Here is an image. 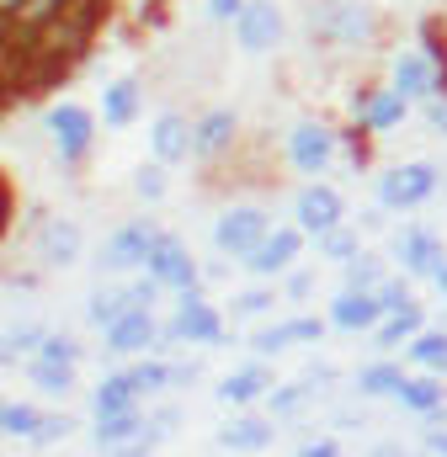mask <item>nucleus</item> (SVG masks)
<instances>
[{
  "label": "nucleus",
  "mask_w": 447,
  "mask_h": 457,
  "mask_svg": "<svg viewBox=\"0 0 447 457\" xmlns=\"http://www.w3.org/2000/svg\"><path fill=\"white\" fill-rule=\"evenodd\" d=\"M102 0H0L5 11V48L21 43V59L32 43H48V59H70V48L91 32Z\"/></svg>",
  "instance_id": "1"
},
{
  "label": "nucleus",
  "mask_w": 447,
  "mask_h": 457,
  "mask_svg": "<svg viewBox=\"0 0 447 457\" xmlns=\"http://www.w3.org/2000/svg\"><path fill=\"white\" fill-rule=\"evenodd\" d=\"M437 192V170L432 165H394V170H384V181H378V203L384 208H416V203H426Z\"/></svg>",
  "instance_id": "2"
},
{
  "label": "nucleus",
  "mask_w": 447,
  "mask_h": 457,
  "mask_svg": "<svg viewBox=\"0 0 447 457\" xmlns=\"http://www.w3.org/2000/svg\"><path fill=\"white\" fill-rule=\"evenodd\" d=\"M149 282H160V287H176V293H192V282H198V266H192V255L181 250V239H171V234H160L155 239V250H149Z\"/></svg>",
  "instance_id": "3"
},
{
  "label": "nucleus",
  "mask_w": 447,
  "mask_h": 457,
  "mask_svg": "<svg viewBox=\"0 0 447 457\" xmlns=\"http://www.w3.org/2000/svg\"><path fill=\"white\" fill-rule=\"evenodd\" d=\"M261 239H266V213L261 208H229L214 224V245L224 255H250Z\"/></svg>",
  "instance_id": "4"
},
{
  "label": "nucleus",
  "mask_w": 447,
  "mask_h": 457,
  "mask_svg": "<svg viewBox=\"0 0 447 457\" xmlns=\"http://www.w3.org/2000/svg\"><path fill=\"white\" fill-rule=\"evenodd\" d=\"M171 336H176V341L214 345V341H224V325H219V314H214L208 303H198L192 293H181V309H176V320H171Z\"/></svg>",
  "instance_id": "5"
},
{
  "label": "nucleus",
  "mask_w": 447,
  "mask_h": 457,
  "mask_svg": "<svg viewBox=\"0 0 447 457\" xmlns=\"http://www.w3.org/2000/svg\"><path fill=\"white\" fill-rule=\"evenodd\" d=\"M234 32H240V43H245L250 54H261V48H272V43H277L283 16H277V5H266V0H250V5L234 16Z\"/></svg>",
  "instance_id": "6"
},
{
  "label": "nucleus",
  "mask_w": 447,
  "mask_h": 457,
  "mask_svg": "<svg viewBox=\"0 0 447 457\" xmlns=\"http://www.w3.org/2000/svg\"><path fill=\"white\" fill-rule=\"evenodd\" d=\"M155 239H160V234H155L149 224L117 228V234H112V245L102 250V266H107V271H122V266H139V261H149Z\"/></svg>",
  "instance_id": "7"
},
{
  "label": "nucleus",
  "mask_w": 447,
  "mask_h": 457,
  "mask_svg": "<svg viewBox=\"0 0 447 457\" xmlns=\"http://www.w3.org/2000/svg\"><path fill=\"white\" fill-rule=\"evenodd\" d=\"M48 133H54V144H59L64 160H80L86 144H91V117L80 112V107H54L48 112Z\"/></svg>",
  "instance_id": "8"
},
{
  "label": "nucleus",
  "mask_w": 447,
  "mask_h": 457,
  "mask_svg": "<svg viewBox=\"0 0 447 457\" xmlns=\"http://www.w3.org/2000/svg\"><path fill=\"white\" fill-rule=\"evenodd\" d=\"M293 255H299V234H293V228H277V234H266V239L245 255V266H250L256 277H272V271H283Z\"/></svg>",
  "instance_id": "9"
},
{
  "label": "nucleus",
  "mask_w": 447,
  "mask_h": 457,
  "mask_svg": "<svg viewBox=\"0 0 447 457\" xmlns=\"http://www.w3.org/2000/svg\"><path fill=\"white\" fill-rule=\"evenodd\" d=\"M299 224L309 228V234H331V228L341 224V197H335L331 187L299 192Z\"/></svg>",
  "instance_id": "10"
},
{
  "label": "nucleus",
  "mask_w": 447,
  "mask_h": 457,
  "mask_svg": "<svg viewBox=\"0 0 447 457\" xmlns=\"http://www.w3.org/2000/svg\"><path fill=\"white\" fill-rule=\"evenodd\" d=\"M288 154H293L299 170H325V160H331V133H325L320 122H304V128H293Z\"/></svg>",
  "instance_id": "11"
},
{
  "label": "nucleus",
  "mask_w": 447,
  "mask_h": 457,
  "mask_svg": "<svg viewBox=\"0 0 447 457\" xmlns=\"http://www.w3.org/2000/svg\"><path fill=\"white\" fill-rule=\"evenodd\" d=\"M155 341V314L149 309H128L122 320L107 325V351H144Z\"/></svg>",
  "instance_id": "12"
},
{
  "label": "nucleus",
  "mask_w": 447,
  "mask_h": 457,
  "mask_svg": "<svg viewBox=\"0 0 447 457\" xmlns=\"http://www.w3.org/2000/svg\"><path fill=\"white\" fill-rule=\"evenodd\" d=\"M378 314H384V303H378V293H341L331 309V325L341 330H367V325H378Z\"/></svg>",
  "instance_id": "13"
},
{
  "label": "nucleus",
  "mask_w": 447,
  "mask_h": 457,
  "mask_svg": "<svg viewBox=\"0 0 447 457\" xmlns=\"http://www.w3.org/2000/svg\"><path fill=\"white\" fill-rule=\"evenodd\" d=\"M394 255H400V266H405V271H437V266H443V255H437V239H432L426 228H410V234H400Z\"/></svg>",
  "instance_id": "14"
},
{
  "label": "nucleus",
  "mask_w": 447,
  "mask_h": 457,
  "mask_svg": "<svg viewBox=\"0 0 447 457\" xmlns=\"http://www.w3.org/2000/svg\"><path fill=\"white\" fill-rule=\"evenodd\" d=\"M149 138H155V154H160L165 165H171V160H181V154H187V149L198 144V133H192V128H187V122H181L176 112H165V117H160Z\"/></svg>",
  "instance_id": "15"
},
{
  "label": "nucleus",
  "mask_w": 447,
  "mask_h": 457,
  "mask_svg": "<svg viewBox=\"0 0 447 457\" xmlns=\"http://www.w3.org/2000/svg\"><path fill=\"white\" fill-rule=\"evenodd\" d=\"M149 303V287H139V293H117V287H102V293H91V320L107 330L112 320H122L128 309H144Z\"/></svg>",
  "instance_id": "16"
},
{
  "label": "nucleus",
  "mask_w": 447,
  "mask_h": 457,
  "mask_svg": "<svg viewBox=\"0 0 447 457\" xmlns=\"http://www.w3.org/2000/svg\"><path fill=\"white\" fill-rule=\"evenodd\" d=\"M133 399H139L133 372H112V378H102V388H97V420H102V415H128Z\"/></svg>",
  "instance_id": "17"
},
{
  "label": "nucleus",
  "mask_w": 447,
  "mask_h": 457,
  "mask_svg": "<svg viewBox=\"0 0 447 457\" xmlns=\"http://www.w3.org/2000/svg\"><path fill=\"white\" fill-rule=\"evenodd\" d=\"M219 442L229 453H261V447H272V426L256 420V415H245V420H229V426H224Z\"/></svg>",
  "instance_id": "18"
},
{
  "label": "nucleus",
  "mask_w": 447,
  "mask_h": 457,
  "mask_svg": "<svg viewBox=\"0 0 447 457\" xmlns=\"http://www.w3.org/2000/svg\"><path fill=\"white\" fill-rule=\"evenodd\" d=\"M272 388V372L266 367H240V372H229L219 383V399L224 404H250L256 394H266Z\"/></svg>",
  "instance_id": "19"
},
{
  "label": "nucleus",
  "mask_w": 447,
  "mask_h": 457,
  "mask_svg": "<svg viewBox=\"0 0 447 457\" xmlns=\"http://www.w3.org/2000/svg\"><path fill=\"white\" fill-rule=\"evenodd\" d=\"M437 86V75H432V64L421 59V54H405L400 64H394V91L400 96H426Z\"/></svg>",
  "instance_id": "20"
},
{
  "label": "nucleus",
  "mask_w": 447,
  "mask_h": 457,
  "mask_svg": "<svg viewBox=\"0 0 447 457\" xmlns=\"http://www.w3.org/2000/svg\"><path fill=\"white\" fill-rule=\"evenodd\" d=\"M394 399H400L405 410H416V415H437V410H443V388H437L432 378H405Z\"/></svg>",
  "instance_id": "21"
},
{
  "label": "nucleus",
  "mask_w": 447,
  "mask_h": 457,
  "mask_svg": "<svg viewBox=\"0 0 447 457\" xmlns=\"http://www.w3.org/2000/svg\"><path fill=\"white\" fill-rule=\"evenodd\" d=\"M400 117H405V96H400V91H378V96L362 107V122H367V128H394Z\"/></svg>",
  "instance_id": "22"
},
{
  "label": "nucleus",
  "mask_w": 447,
  "mask_h": 457,
  "mask_svg": "<svg viewBox=\"0 0 447 457\" xmlns=\"http://www.w3.org/2000/svg\"><path fill=\"white\" fill-rule=\"evenodd\" d=\"M27 372H32V383H38L43 394H64V388L75 383V372H70V361H48V356H38V361H32Z\"/></svg>",
  "instance_id": "23"
},
{
  "label": "nucleus",
  "mask_w": 447,
  "mask_h": 457,
  "mask_svg": "<svg viewBox=\"0 0 447 457\" xmlns=\"http://www.w3.org/2000/svg\"><path fill=\"white\" fill-rule=\"evenodd\" d=\"M421 320H426V314H421V303H405V309H394V314H389V325H378V341H384V345L405 341V336H416V330H421Z\"/></svg>",
  "instance_id": "24"
},
{
  "label": "nucleus",
  "mask_w": 447,
  "mask_h": 457,
  "mask_svg": "<svg viewBox=\"0 0 447 457\" xmlns=\"http://www.w3.org/2000/svg\"><path fill=\"white\" fill-rule=\"evenodd\" d=\"M229 133H234V112L203 117V128H198V154H219L224 144H229Z\"/></svg>",
  "instance_id": "25"
},
{
  "label": "nucleus",
  "mask_w": 447,
  "mask_h": 457,
  "mask_svg": "<svg viewBox=\"0 0 447 457\" xmlns=\"http://www.w3.org/2000/svg\"><path fill=\"white\" fill-rule=\"evenodd\" d=\"M75 250H80V234H75L70 224L43 228V255H48V261H75Z\"/></svg>",
  "instance_id": "26"
},
{
  "label": "nucleus",
  "mask_w": 447,
  "mask_h": 457,
  "mask_svg": "<svg viewBox=\"0 0 447 457\" xmlns=\"http://www.w3.org/2000/svg\"><path fill=\"white\" fill-rule=\"evenodd\" d=\"M107 122L112 128H122L128 117H133V107H139V91H133V80H117V86H107Z\"/></svg>",
  "instance_id": "27"
},
{
  "label": "nucleus",
  "mask_w": 447,
  "mask_h": 457,
  "mask_svg": "<svg viewBox=\"0 0 447 457\" xmlns=\"http://www.w3.org/2000/svg\"><path fill=\"white\" fill-rule=\"evenodd\" d=\"M400 383H405V372H400V367H389V361H373V367L357 378V388H362V394H400Z\"/></svg>",
  "instance_id": "28"
},
{
  "label": "nucleus",
  "mask_w": 447,
  "mask_h": 457,
  "mask_svg": "<svg viewBox=\"0 0 447 457\" xmlns=\"http://www.w3.org/2000/svg\"><path fill=\"white\" fill-rule=\"evenodd\" d=\"M0 426H5V436H38V431H43L38 410H32V404H16V399L0 410Z\"/></svg>",
  "instance_id": "29"
},
{
  "label": "nucleus",
  "mask_w": 447,
  "mask_h": 457,
  "mask_svg": "<svg viewBox=\"0 0 447 457\" xmlns=\"http://www.w3.org/2000/svg\"><path fill=\"white\" fill-rule=\"evenodd\" d=\"M128 436H139V410H128V415H102V420H97V442H102V447H117V442H128Z\"/></svg>",
  "instance_id": "30"
},
{
  "label": "nucleus",
  "mask_w": 447,
  "mask_h": 457,
  "mask_svg": "<svg viewBox=\"0 0 447 457\" xmlns=\"http://www.w3.org/2000/svg\"><path fill=\"white\" fill-rule=\"evenodd\" d=\"M410 361L416 367H447V336H416Z\"/></svg>",
  "instance_id": "31"
},
{
  "label": "nucleus",
  "mask_w": 447,
  "mask_h": 457,
  "mask_svg": "<svg viewBox=\"0 0 447 457\" xmlns=\"http://www.w3.org/2000/svg\"><path fill=\"white\" fill-rule=\"evenodd\" d=\"M133 383H139V394H149V388H165V383H176V372H171L165 361H144V367H133Z\"/></svg>",
  "instance_id": "32"
},
{
  "label": "nucleus",
  "mask_w": 447,
  "mask_h": 457,
  "mask_svg": "<svg viewBox=\"0 0 447 457\" xmlns=\"http://www.w3.org/2000/svg\"><path fill=\"white\" fill-rule=\"evenodd\" d=\"M320 239H325V255H335V261H357V234L331 228V234H320Z\"/></svg>",
  "instance_id": "33"
},
{
  "label": "nucleus",
  "mask_w": 447,
  "mask_h": 457,
  "mask_svg": "<svg viewBox=\"0 0 447 457\" xmlns=\"http://www.w3.org/2000/svg\"><path fill=\"white\" fill-rule=\"evenodd\" d=\"M373 282H378V261L373 255L351 261V293H373Z\"/></svg>",
  "instance_id": "34"
},
{
  "label": "nucleus",
  "mask_w": 447,
  "mask_h": 457,
  "mask_svg": "<svg viewBox=\"0 0 447 457\" xmlns=\"http://www.w3.org/2000/svg\"><path fill=\"white\" fill-rule=\"evenodd\" d=\"M38 356H48V361H75V356H80V345L70 341V336H48V341L38 345Z\"/></svg>",
  "instance_id": "35"
},
{
  "label": "nucleus",
  "mask_w": 447,
  "mask_h": 457,
  "mask_svg": "<svg viewBox=\"0 0 447 457\" xmlns=\"http://www.w3.org/2000/svg\"><path fill=\"white\" fill-rule=\"evenodd\" d=\"M283 345H293L288 325H277V330H261V336H256V351H283Z\"/></svg>",
  "instance_id": "36"
},
{
  "label": "nucleus",
  "mask_w": 447,
  "mask_h": 457,
  "mask_svg": "<svg viewBox=\"0 0 447 457\" xmlns=\"http://www.w3.org/2000/svg\"><path fill=\"white\" fill-rule=\"evenodd\" d=\"M139 192H144V197H160V192H165V176L144 165V170H139Z\"/></svg>",
  "instance_id": "37"
},
{
  "label": "nucleus",
  "mask_w": 447,
  "mask_h": 457,
  "mask_svg": "<svg viewBox=\"0 0 447 457\" xmlns=\"http://www.w3.org/2000/svg\"><path fill=\"white\" fill-rule=\"evenodd\" d=\"M378 303H384V309L394 314V309H405L410 298H405V287H400V282H384V293H378Z\"/></svg>",
  "instance_id": "38"
},
{
  "label": "nucleus",
  "mask_w": 447,
  "mask_h": 457,
  "mask_svg": "<svg viewBox=\"0 0 447 457\" xmlns=\"http://www.w3.org/2000/svg\"><path fill=\"white\" fill-rule=\"evenodd\" d=\"M320 330H325L320 320H293V325H288V336H293V341H320Z\"/></svg>",
  "instance_id": "39"
},
{
  "label": "nucleus",
  "mask_w": 447,
  "mask_h": 457,
  "mask_svg": "<svg viewBox=\"0 0 447 457\" xmlns=\"http://www.w3.org/2000/svg\"><path fill=\"white\" fill-rule=\"evenodd\" d=\"M266 303H272V293H245V298H240L234 309H240V314H261Z\"/></svg>",
  "instance_id": "40"
},
{
  "label": "nucleus",
  "mask_w": 447,
  "mask_h": 457,
  "mask_svg": "<svg viewBox=\"0 0 447 457\" xmlns=\"http://www.w3.org/2000/svg\"><path fill=\"white\" fill-rule=\"evenodd\" d=\"M293 457H335V442H304Z\"/></svg>",
  "instance_id": "41"
},
{
  "label": "nucleus",
  "mask_w": 447,
  "mask_h": 457,
  "mask_svg": "<svg viewBox=\"0 0 447 457\" xmlns=\"http://www.w3.org/2000/svg\"><path fill=\"white\" fill-rule=\"evenodd\" d=\"M299 399H304V388H277V399H272V404H277V410H283V415H288V410H293V404H299Z\"/></svg>",
  "instance_id": "42"
},
{
  "label": "nucleus",
  "mask_w": 447,
  "mask_h": 457,
  "mask_svg": "<svg viewBox=\"0 0 447 457\" xmlns=\"http://www.w3.org/2000/svg\"><path fill=\"white\" fill-rule=\"evenodd\" d=\"M70 431V420H43V431L32 436V442H54V436H64Z\"/></svg>",
  "instance_id": "43"
},
{
  "label": "nucleus",
  "mask_w": 447,
  "mask_h": 457,
  "mask_svg": "<svg viewBox=\"0 0 447 457\" xmlns=\"http://www.w3.org/2000/svg\"><path fill=\"white\" fill-rule=\"evenodd\" d=\"M309 287H315V277H304V271L288 282V293H293V298H309Z\"/></svg>",
  "instance_id": "44"
},
{
  "label": "nucleus",
  "mask_w": 447,
  "mask_h": 457,
  "mask_svg": "<svg viewBox=\"0 0 447 457\" xmlns=\"http://www.w3.org/2000/svg\"><path fill=\"white\" fill-rule=\"evenodd\" d=\"M208 5H214V16H240V11H245L240 0H208Z\"/></svg>",
  "instance_id": "45"
},
{
  "label": "nucleus",
  "mask_w": 447,
  "mask_h": 457,
  "mask_svg": "<svg viewBox=\"0 0 447 457\" xmlns=\"http://www.w3.org/2000/svg\"><path fill=\"white\" fill-rule=\"evenodd\" d=\"M426 447H432V453H437V457H447V436H432Z\"/></svg>",
  "instance_id": "46"
},
{
  "label": "nucleus",
  "mask_w": 447,
  "mask_h": 457,
  "mask_svg": "<svg viewBox=\"0 0 447 457\" xmlns=\"http://www.w3.org/2000/svg\"><path fill=\"white\" fill-rule=\"evenodd\" d=\"M122 457H144V447H128V453H122Z\"/></svg>",
  "instance_id": "47"
}]
</instances>
